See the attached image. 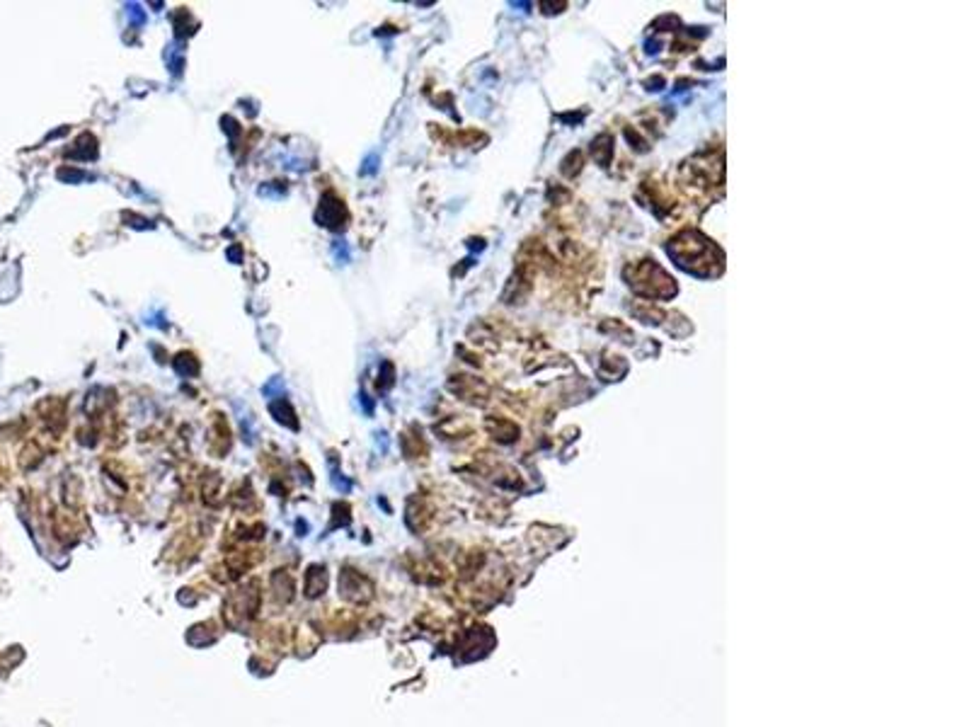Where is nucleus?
Instances as JSON below:
<instances>
[{"label": "nucleus", "mask_w": 969, "mask_h": 727, "mask_svg": "<svg viewBox=\"0 0 969 727\" xmlns=\"http://www.w3.org/2000/svg\"><path fill=\"white\" fill-rule=\"evenodd\" d=\"M669 253L681 267H686L693 274H701V277L720 274L722 270L720 250L708 238H703L701 233H693V230H686L679 238H674L669 243Z\"/></svg>", "instance_id": "obj_1"}, {"label": "nucleus", "mask_w": 969, "mask_h": 727, "mask_svg": "<svg viewBox=\"0 0 969 727\" xmlns=\"http://www.w3.org/2000/svg\"><path fill=\"white\" fill-rule=\"evenodd\" d=\"M625 279L640 296L647 298H671L676 296V282L666 274L661 267L654 265L652 260L633 262L625 267Z\"/></svg>", "instance_id": "obj_2"}, {"label": "nucleus", "mask_w": 969, "mask_h": 727, "mask_svg": "<svg viewBox=\"0 0 969 727\" xmlns=\"http://www.w3.org/2000/svg\"><path fill=\"white\" fill-rule=\"evenodd\" d=\"M315 218H318V223L325 225V228H330V230H342V228H345V223H347V206H345V201L337 197L335 192L323 194Z\"/></svg>", "instance_id": "obj_3"}, {"label": "nucleus", "mask_w": 969, "mask_h": 727, "mask_svg": "<svg viewBox=\"0 0 969 727\" xmlns=\"http://www.w3.org/2000/svg\"><path fill=\"white\" fill-rule=\"evenodd\" d=\"M449 388L458 395V398L470 400V402H484L489 395L487 383H482L480 378H475V376H463V374L451 376Z\"/></svg>", "instance_id": "obj_4"}, {"label": "nucleus", "mask_w": 969, "mask_h": 727, "mask_svg": "<svg viewBox=\"0 0 969 727\" xmlns=\"http://www.w3.org/2000/svg\"><path fill=\"white\" fill-rule=\"evenodd\" d=\"M484 429H487L497 442H514V439L519 437V427L504 417H497V415L484 420Z\"/></svg>", "instance_id": "obj_5"}, {"label": "nucleus", "mask_w": 969, "mask_h": 727, "mask_svg": "<svg viewBox=\"0 0 969 727\" xmlns=\"http://www.w3.org/2000/svg\"><path fill=\"white\" fill-rule=\"evenodd\" d=\"M39 412L44 417V422L51 427L54 432H59L61 427L66 424V405L56 398H49L39 405Z\"/></svg>", "instance_id": "obj_6"}, {"label": "nucleus", "mask_w": 969, "mask_h": 727, "mask_svg": "<svg viewBox=\"0 0 969 727\" xmlns=\"http://www.w3.org/2000/svg\"><path fill=\"white\" fill-rule=\"evenodd\" d=\"M269 412H272V417L277 420L279 424H284V427H289V429H298V417H296V410L291 407V402L284 398V395H279L277 400H272L269 402Z\"/></svg>", "instance_id": "obj_7"}, {"label": "nucleus", "mask_w": 969, "mask_h": 727, "mask_svg": "<svg viewBox=\"0 0 969 727\" xmlns=\"http://www.w3.org/2000/svg\"><path fill=\"white\" fill-rule=\"evenodd\" d=\"M69 158H76V161H93L97 158V138L93 133H81L73 143V148L69 151Z\"/></svg>", "instance_id": "obj_8"}, {"label": "nucleus", "mask_w": 969, "mask_h": 727, "mask_svg": "<svg viewBox=\"0 0 969 727\" xmlns=\"http://www.w3.org/2000/svg\"><path fill=\"white\" fill-rule=\"evenodd\" d=\"M211 449L216 446V442H220V451H228V444H230V432H228V424H225V420L220 417V415L216 412L213 415V420H211Z\"/></svg>", "instance_id": "obj_9"}, {"label": "nucleus", "mask_w": 969, "mask_h": 727, "mask_svg": "<svg viewBox=\"0 0 969 727\" xmlns=\"http://www.w3.org/2000/svg\"><path fill=\"white\" fill-rule=\"evenodd\" d=\"M173 364H175V371H177L180 376H187V378H189V376H196V374H199V359H196L194 354H189V352H180V354L175 357V362H173Z\"/></svg>", "instance_id": "obj_10"}, {"label": "nucleus", "mask_w": 969, "mask_h": 727, "mask_svg": "<svg viewBox=\"0 0 969 727\" xmlns=\"http://www.w3.org/2000/svg\"><path fill=\"white\" fill-rule=\"evenodd\" d=\"M592 153H594V158H597V163H599V165H609V163H611V156H613V138L609 136V133H604V136H599L597 141H594Z\"/></svg>", "instance_id": "obj_11"}, {"label": "nucleus", "mask_w": 969, "mask_h": 727, "mask_svg": "<svg viewBox=\"0 0 969 727\" xmlns=\"http://www.w3.org/2000/svg\"><path fill=\"white\" fill-rule=\"evenodd\" d=\"M582 168H584V153L582 151H572L565 161H562V175H567V177H574Z\"/></svg>", "instance_id": "obj_12"}, {"label": "nucleus", "mask_w": 969, "mask_h": 727, "mask_svg": "<svg viewBox=\"0 0 969 727\" xmlns=\"http://www.w3.org/2000/svg\"><path fill=\"white\" fill-rule=\"evenodd\" d=\"M59 177L61 180H69V182H81V180H88V173L76 170V168H64V170H59Z\"/></svg>", "instance_id": "obj_13"}, {"label": "nucleus", "mask_w": 969, "mask_h": 727, "mask_svg": "<svg viewBox=\"0 0 969 727\" xmlns=\"http://www.w3.org/2000/svg\"><path fill=\"white\" fill-rule=\"evenodd\" d=\"M383 371H385V374L381 376V381H378V388H383V390H385V388H390V386H392V364L385 362V364H383Z\"/></svg>", "instance_id": "obj_14"}, {"label": "nucleus", "mask_w": 969, "mask_h": 727, "mask_svg": "<svg viewBox=\"0 0 969 727\" xmlns=\"http://www.w3.org/2000/svg\"><path fill=\"white\" fill-rule=\"evenodd\" d=\"M126 10H128V15L133 17V22H136V24L143 22V12H141V5L131 3V5H126Z\"/></svg>", "instance_id": "obj_15"}, {"label": "nucleus", "mask_w": 969, "mask_h": 727, "mask_svg": "<svg viewBox=\"0 0 969 727\" xmlns=\"http://www.w3.org/2000/svg\"><path fill=\"white\" fill-rule=\"evenodd\" d=\"M228 258H230L233 262H240V248H230V250H228Z\"/></svg>", "instance_id": "obj_16"}]
</instances>
